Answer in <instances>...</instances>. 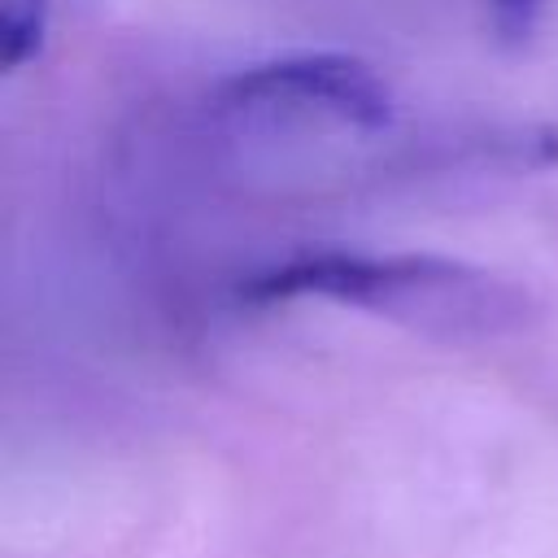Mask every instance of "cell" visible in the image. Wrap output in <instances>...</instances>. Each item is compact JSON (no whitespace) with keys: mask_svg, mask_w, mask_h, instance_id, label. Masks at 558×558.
<instances>
[{"mask_svg":"<svg viewBox=\"0 0 558 558\" xmlns=\"http://www.w3.org/2000/svg\"><path fill=\"white\" fill-rule=\"evenodd\" d=\"M240 296L253 305L331 301L436 340H497L532 318V296L514 279L445 253L301 248L253 270Z\"/></svg>","mask_w":558,"mask_h":558,"instance_id":"6da1fadb","label":"cell"},{"mask_svg":"<svg viewBox=\"0 0 558 558\" xmlns=\"http://www.w3.org/2000/svg\"><path fill=\"white\" fill-rule=\"evenodd\" d=\"M214 113L248 131L314 122L384 131L392 122V87L353 52H288L227 74L214 92Z\"/></svg>","mask_w":558,"mask_h":558,"instance_id":"7a4b0ae2","label":"cell"},{"mask_svg":"<svg viewBox=\"0 0 558 558\" xmlns=\"http://www.w3.org/2000/svg\"><path fill=\"white\" fill-rule=\"evenodd\" d=\"M52 0H0V61L4 70H22L44 52Z\"/></svg>","mask_w":558,"mask_h":558,"instance_id":"3957f363","label":"cell"},{"mask_svg":"<svg viewBox=\"0 0 558 558\" xmlns=\"http://www.w3.org/2000/svg\"><path fill=\"white\" fill-rule=\"evenodd\" d=\"M484 4H488V22H493L497 39L510 48H523L536 35L549 0H484Z\"/></svg>","mask_w":558,"mask_h":558,"instance_id":"277c9868","label":"cell"}]
</instances>
